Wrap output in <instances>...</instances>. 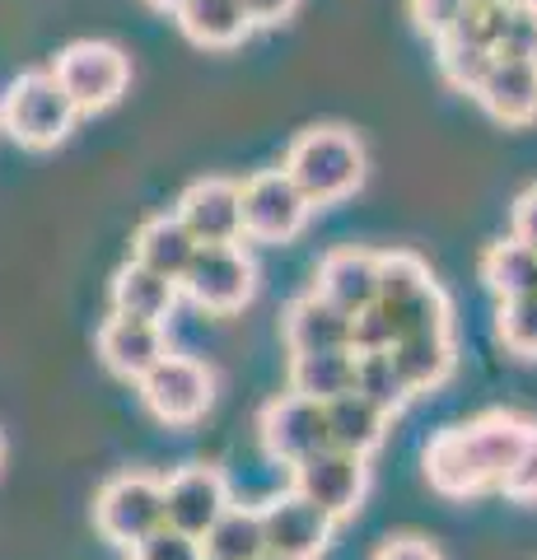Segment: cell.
Segmentation results:
<instances>
[{
  "mask_svg": "<svg viewBox=\"0 0 537 560\" xmlns=\"http://www.w3.org/2000/svg\"><path fill=\"white\" fill-rule=\"evenodd\" d=\"M533 425L537 420L518 411H487L477 420H463V425L430 434V444L421 453L430 490L444 500H477L487 490H500L518 448L528 444Z\"/></svg>",
  "mask_w": 537,
  "mask_h": 560,
  "instance_id": "obj_1",
  "label": "cell"
},
{
  "mask_svg": "<svg viewBox=\"0 0 537 560\" xmlns=\"http://www.w3.org/2000/svg\"><path fill=\"white\" fill-rule=\"evenodd\" d=\"M281 168L294 178V187L304 191L314 210L341 206L346 197H355L365 187V145L351 127H337V121H323V127H304L300 136L290 140Z\"/></svg>",
  "mask_w": 537,
  "mask_h": 560,
  "instance_id": "obj_2",
  "label": "cell"
},
{
  "mask_svg": "<svg viewBox=\"0 0 537 560\" xmlns=\"http://www.w3.org/2000/svg\"><path fill=\"white\" fill-rule=\"evenodd\" d=\"M378 313L397 337L454 327V304L416 253H378Z\"/></svg>",
  "mask_w": 537,
  "mask_h": 560,
  "instance_id": "obj_3",
  "label": "cell"
},
{
  "mask_svg": "<svg viewBox=\"0 0 537 560\" xmlns=\"http://www.w3.org/2000/svg\"><path fill=\"white\" fill-rule=\"evenodd\" d=\"M75 121H80V108L51 70H24L0 94V131L24 150H57L75 131Z\"/></svg>",
  "mask_w": 537,
  "mask_h": 560,
  "instance_id": "obj_4",
  "label": "cell"
},
{
  "mask_svg": "<svg viewBox=\"0 0 537 560\" xmlns=\"http://www.w3.org/2000/svg\"><path fill=\"white\" fill-rule=\"evenodd\" d=\"M164 528V481L150 471H117L94 495V533L117 551H131Z\"/></svg>",
  "mask_w": 537,
  "mask_h": 560,
  "instance_id": "obj_5",
  "label": "cell"
},
{
  "mask_svg": "<svg viewBox=\"0 0 537 560\" xmlns=\"http://www.w3.org/2000/svg\"><path fill=\"white\" fill-rule=\"evenodd\" d=\"M136 397L141 407L168 430H187L211 411L215 401V370L197 355H183V350H168V355L154 364V370L136 383Z\"/></svg>",
  "mask_w": 537,
  "mask_h": 560,
  "instance_id": "obj_6",
  "label": "cell"
},
{
  "mask_svg": "<svg viewBox=\"0 0 537 560\" xmlns=\"http://www.w3.org/2000/svg\"><path fill=\"white\" fill-rule=\"evenodd\" d=\"M183 294L211 318L244 313L257 294V261L244 243H201L183 276Z\"/></svg>",
  "mask_w": 537,
  "mask_h": 560,
  "instance_id": "obj_7",
  "label": "cell"
},
{
  "mask_svg": "<svg viewBox=\"0 0 537 560\" xmlns=\"http://www.w3.org/2000/svg\"><path fill=\"white\" fill-rule=\"evenodd\" d=\"M290 490H300L304 500H314L318 510L332 514L337 523H351L370 495V458L365 453L327 444L318 453H308L304 463L290 467Z\"/></svg>",
  "mask_w": 537,
  "mask_h": 560,
  "instance_id": "obj_8",
  "label": "cell"
},
{
  "mask_svg": "<svg viewBox=\"0 0 537 560\" xmlns=\"http://www.w3.org/2000/svg\"><path fill=\"white\" fill-rule=\"evenodd\" d=\"M51 75H57V84L71 94V103L80 113H103L127 94L131 61H127L122 47L84 38V43H71L57 61H51Z\"/></svg>",
  "mask_w": 537,
  "mask_h": 560,
  "instance_id": "obj_9",
  "label": "cell"
},
{
  "mask_svg": "<svg viewBox=\"0 0 537 560\" xmlns=\"http://www.w3.org/2000/svg\"><path fill=\"white\" fill-rule=\"evenodd\" d=\"M308 220H314V201L304 197L285 168L253 173L244 183V238L253 243H294Z\"/></svg>",
  "mask_w": 537,
  "mask_h": 560,
  "instance_id": "obj_10",
  "label": "cell"
},
{
  "mask_svg": "<svg viewBox=\"0 0 537 560\" xmlns=\"http://www.w3.org/2000/svg\"><path fill=\"white\" fill-rule=\"evenodd\" d=\"M257 440H262V453L271 463H281V467L304 463L308 453L332 444V434H327V407L304 393L271 397L257 411Z\"/></svg>",
  "mask_w": 537,
  "mask_h": 560,
  "instance_id": "obj_11",
  "label": "cell"
},
{
  "mask_svg": "<svg viewBox=\"0 0 537 560\" xmlns=\"http://www.w3.org/2000/svg\"><path fill=\"white\" fill-rule=\"evenodd\" d=\"M230 504H234L230 477L211 463H187L173 477H164V523L197 541L215 528V518Z\"/></svg>",
  "mask_w": 537,
  "mask_h": 560,
  "instance_id": "obj_12",
  "label": "cell"
},
{
  "mask_svg": "<svg viewBox=\"0 0 537 560\" xmlns=\"http://www.w3.org/2000/svg\"><path fill=\"white\" fill-rule=\"evenodd\" d=\"M262 510V533H267V551L271 556H290V560H318L332 547V533L341 523L332 514H323L314 500H304L300 490H281L271 495Z\"/></svg>",
  "mask_w": 537,
  "mask_h": 560,
  "instance_id": "obj_13",
  "label": "cell"
},
{
  "mask_svg": "<svg viewBox=\"0 0 537 560\" xmlns=\"http://www.w3.org/2000/svg\"><path fill=\"white\" fill-rule=\"evenodd\" d=\"M173 215L192 230L197 243H244V183L197 178L183 187Z\"/></svg>",
  "mask_w": 537,
  "mask_h": 560,
  "instance_id": "obj_14",
  "label": "cell"
},
{
  "mask_svg": "<svg viewBox=\"0 0 537 560\" xmlns=\"http://www.w3.org/2000/svg\"><path fill=\"white\" fill-rule=\"evenodd\" d=\"M94 350H98V364L108 370L113 378L122 383H141L154 364L168 355V327L160 323H136V318H117L108 313L94 337Z\"/></svg>",
  "mask_w": 537,
  "mask_h": 560,
  "instance_id": "obj_15",
  "label": "cell"
},
{
  "mask_svg": "<svg viewBox=\"0 0 537 560\" xmlns=\"http://www.w3.org/2000/svg\"><path fill=\"white\" fill-rule=\"evenodd\" d=\"M323 300H332L337 308L365 313L378 304V253L370 248H332L318 257V271H314V285Z\"/></svg>",
  "mask_w": 537,
  "mask_h": 560,
  "instance_id": "obj_16",
  "label": "cell"
},
{
  "mask_svg": "<svg viewBox=\"0 0 537 560\" xmlns=\"http://www.w3.org/2000/svg\"><path fill=\"white\" fill-rule=\"evenodd\" d=\"M178 300H183L178 280L150 271L145 261H136V257L127 261V267H117L113 285H108V313H117V318H136V323H160V327H168Z\"/></svg>",
  "mask_w": 537,
  "mask_h": 560,
  "instance_id": "obj_17",
  "label": "cell"
},
{
  "mask_svg": "<svg viewBox=\"0 0 537 560\" xmlns=\"http://www.w3.org/2000/svg\"><path fill=\"white\" fill-rule=\"evenodd\" d=\"M472 98L500 127H528V121H537V61L495 57V66L487 70V80H481V90Z\"/></svg>",
  "mask_w": 537,
  "mask_h": 560,
  "instance_id": "obj_18",
  "label": "cell"
},
{
  "mask_svg": "<svg viewBox=\"0 0 537 560\" xmlns=\"http://www.w3.org/2000/svg\"><path fill=\"white\" fill-rule=\"evenodd\" d=\"M351 327L355 318L346 308H337L332 300H323L318 290L290 300L285 318H281V337L290 355H304V350H341L351 346Z\"/></svg>",
  "mask_w": 537,
  "mask_h": 560,
  "instance_id": "obj_19",
  "label": "cell"
},
{
  "mask_svg": "<svg viewBox=\"0 0 537 560\" xmlns=\"http://www.w3.org/2000/svg\"><path fill=\"white\" fill-rule=\"evenodd\" d=\"M393 360H397V374L407 378L411 397L440 393L444 383L454 378V370H458L454 327H444V331H416V337H397L393 341Z\"/></svg>",
  "mask_w": 537,
  "mask_h": 560,
  "instance_id": "obj_20",
  "label": "cell"
},
{
  "mask_svg": "<svg viewBox=\"0 0 537 560\" xmlns=\"http://www.w3.org/2000/svg\"><path fill=\"white\" fill-rule=\"evenodd\" d=\"M197 248L201 243L192 238V230L173 215H150V220H141V230H136V238H131V257L136 261H145L150 271H160V276H168V280H178L183 285V276H187V267H192V257H197Z\"/></svg>",
  "mask_w": 537,
  "mask_h": 560,
  "instance_id": "obj_21",
  "label": "cell"
},
{
  "mask_svg": "<svg viewBox=\"0 0 537 560\" xmlns=\"http://www.w3.org/2000/svg\"><path fill=\"white\" fill-rule=\"evenodd\" d=\"M173 20H178L187 43L211 47V51H230L253 33L244 0H187Z\"/></svg>",
  "mask_w": 537,
  "mask_h": 560,
  "instance_id": "obj_22",
  "label": "cell"
},
{
  "mask_svg": "<svg viewBox=\"0 0 537 560\" xmlns=\"http://www.w3.org/2000/svg\"><path fill=\"white\" fill-rule=\"evenodd\" d=\"M290 393H304L314 401H337L346 393H355V350H304V355H290Z\"/></svg>",
  "mask_w": 537,
  "mask_h": 560,
  "instance_id": "obj_23",
  "label": "cell"
},
{
  "mask_svg": "<svg viewBox=\"0 0 537 560\" xmlns=\"http://www.w3.org/2000/svg\"><path fill=\"white\" fill-rule=\"evenodd\" d=\"M388 425L393 416L384 407H374L365 393H346L337 401H327V434H332L337 448H351V453H378L388 440Z\"/></svg>",
  "mask_w": 537,
  "mask_h": 560,
  "instance_id": "obj_24",
  "label": "cell"
},
{
  "mask_svg": "<svg viewBox=\"0 0 537 560\" xmlns=\"http://www.w3.org/2000/svg\"><path fill=\"white\" fill-rule=\"evenodd\" d=\"M206 560H262L267 556V533H262V510L253 504H230L215 528L201 537Z\"/></svg>",
  "mask_w": 537,
  "mask_h": 560,
  "instance_id": "obj_25",
  "label": "cell"
},
{
  "mask_svg": "<svg viewBox=\"0 0 537 560\" xmlns=\"http://www.w3.org/2000/svg\"><path fill=\"white\" fill-rule=\"evenodd\" d=\"M477 271H481V285H487L495 300H518V294L537 290V248H528V243H518L510 234L481 253Z\"/></svg>",
  "mask_w": 537,
  "mask_h": 560,
  "instance_id": "obj_26",
  "label": "cell"
},
{
  "mask_svg": "<svg viewBox=\"0 0 537 560\" xmlns=\"http://www.w3.org/2000/svg\"><path fill=\"white\" fill-rule=\"evenodd\" d=\"M355 393H365L374 407H384L388 416L407 411L411 388H407V378L397 374L393 346L388 350H355Z\"/></svg>",
  "mask_w": 537,
  "mask_h": 560,
  "instance_id": "obj_27",
  "label": "cell"
},
{
  "mask_svg": "<svg viewBox=\"0 0 537 560\" xmlns=\"http://www.w3.org/2000/svg\"><path fill=\"white\" fill-rule=\"evenodd\" d=\"M435 66L448 90L458 94H477L487 70L495 66V51L491 47H477V43H463V38H440L435 43Z\"/></svg>",
  "mask_w": 537,
  "mask_h": 560,
  "instance_id": "obj_28",
  "label": "cell"
},
{
  "mask_svg": "<svg viewBox=\"0 0 537 560\" xmlns=\"http://www.w3.org/2000/svg\"><path fill=\"white\" fill-rule=\"evenodd\" d=\"M495 341L518 360H537V290L518 300H500L495 308Z\"/></svg>",
  "mask_w": 537,
  "mask_h": 560,
  "instance_id": "obj_29",
  "label": "cell"
},
{
  "mask_svg": "<svg viewBox=\"0 0 537 560\" xmlns=\"http://www.w3.org/2000/svg\"><path fill=\"white\" fill-rule=\"evenodd\" d=\"M505 5H491V0H467L463 20L454 24V33L448 38H463V43H477V47H491L500 43V33H505Z\"/></svg>",
  "mask_w": 537,
  "mask_h": 560,
  "instance_id": "obj_30",
  "label": "cell"
},
{
  "mask_svg": "<svg viewBox=\"0 0 537 560\" xmlns=\"http://www.w3.org/2000/svg\"><path fill=\"white\" fill-rule=\"evenodd\" d=\"M495 57H524V61H537V0L510 5V14H505V33H500V43H495Z\"/></svg>",
  "mask_w": 537,
  "mask_h": 560,
  "instance_id": "obj_31",
  "label": "cell"
},
{
  "mask_svg": "<svg viewBox=\"0 0 537 560\" xmlns=\"http://www.w3.org/2000/svg\"><path fill=\"white\" fill-rule=\"evenodd\" d=\"M131 560H206V551H201V541L197 537H187V533H178V528H154L141 547H131L127 551Z\"/></svg>",
  "mask_w": 537,
  "mask_h": 560,
  "instance_id": "obj_32",
  "label": "cell"
},
{
  "mask_svg": "<svg viewBox=\"0 0 537 560\" xmlns=\"http://www.w3.org/2000/svg\"><path fill=\"white\" fill-rule=\"evenodd\" d=\"M407 10H411V24L425 33L430 43H440L454 33V24L463 20V10H467V0H407Z\"/></svg>",
  "mask_w": 537,
  "mask_h": 560,
  "instance_id": "obj_33",
  "label": "cell"
},
{
  "mask_svg": "<svg viewBox=\"0 0 537 560\" xmlns=\"http://www.w3.org/2000/svg\"><path fill=\"white\" fill-rule=\"evenodd\" d=\"M500 495L514 504H537V425L528 434V444L518 448L514 467L505 471V481H500Z\"/></svg>",
  "mask_w": 537,
  "mask_h": 560,
  "instance_id": "obj_34",
  "label": "cell"
},
{
  "mask_svg": "<svg viewBox=\"0 0 537 560\" xmlns=\"http://www.w3.org/2000/svg\"><path fill=\"white\" fill-rule=\"evenodd\" d=\"M388 346H393V327H388L384 313H378V304L365 308V313H355L351 350H388Z\"/></svg>",
  "mask_w": 537,
  "mask_h": 560,
  "instance_id": "obj_35",
  "label": "cell"
},
{
  "mask_svg": "<svg viewBox=\"0 0 537 560\" xmlns=\"http://www.w3.org/2000/svg\"><path fill=\"white\" fill-rule=\"evenodd\" d=\"M374 560H444V556H440L435 541L421 537V533H397L374 551Z\"/></svg>",
  "mask_w": 537,
  "mask_h": 560,
  "instance_id": "obj_36",
  "label": "cell"
},
{
  "mask_svg": "<svg viewBox=\"0 0 537 560\" xmlns=\"http://www.w3.org/2000/svg\"><path fill=\"white\" fill-rule=\"evenodd\" d=\"M510 234L518 243H528V248H537V183L524 187L514 197V210H510Z\"/></svg>",
  "mask_w": 537,
  "mask_h": 560,
  "instance_id": "obj_37",
  "label": "cell"
},
{
  "mask_svg": "<svg viewBox=\"0 0 537 560\" xmlns=\"http://www.w3.org/2000/svg\"><path fill=\"white\" fill-rule=\"evenodd\" d=\"M294 5H300V0H244L253 28H276V24H285L290 14H294Z\"/></svg>",
  "mask_w": 537,
  "mask_h": 560,
  "instance_id": "obj_38",
  "label": "cell"
},
{
  "mask_svg": "<svg viewBox=\"0 0 537 560\" xmlns=\"http://www.w3.org/2000/svg\"><path fill=\"white\" fill-rule=\"evenodd\" d=\"M145 5H150V10H160V14H178L187 0H145Z\"/></svg>",
  "mask_w": 537,
  "mask_h": 560,
  "instance_id": "obj_39",
  "label": "cell"
},
{
  "mask_svg": "<svg viewBox=\"0 0 537 560\" xmlns=\"http://www.w3.org/2000/svg\"><path fill=\"white\" fill-rule=\"evenodd\" d=\"M491 5H505L510 10V5H524V0H491Z\"/></svg>",
  "mask_w": 537,
  "mask_h": 560,
  "instance_id": "obj_40",
  "label": "cell"
},
{
  "mask_svg": "<svg viewBox=\"0 0 537 560\" xmlns=\"http://www.w3.org/2000/svg\"><path fill=\"white\" fill-rule=\"evenodd\" d=\"M262 560H290V556H271V551H267V556H262Z\"/></svg>",
  "mask_w": 537,
  "mask_h": 560,
  "instance_id": "obj_41",
  "label": "cell"
},
{
  "mask_svg": "<svg viewBox=\"0 0 537 560\" xmlns=\"http://www.w3.org/2000/svg\"><path fill=\"white\" fill-rule=\"evenodd\" d=\"M0 463H5V440H0Z\"/></svg>",
  "mask_w": 537,
  "mask_h": 560,
  "instance_id": "obj_42",
  "label": "cell"
}]
</instances>
